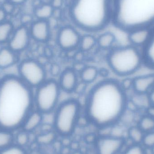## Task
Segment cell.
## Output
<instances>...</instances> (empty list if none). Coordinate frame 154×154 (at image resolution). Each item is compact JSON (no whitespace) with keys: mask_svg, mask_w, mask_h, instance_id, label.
Masks as SVG:
<instances>
[{"mask_svg":"<svg viewBox=\"0 0 154 154\" xmlns=\"http://www.w3.org/2000/svg\"><path fill=\"white\" fill-rule=\"evenodd\" d=\"M128 106V98L120 82L106 79L92 87L88 94L84 112L89 121L99 127H110L122 119Z\"/></svg>","mask_w":154,"mask_h":154,"instance_id":"cell-1","label":"cell"},{"mask_svg":"<svg viewBox=\"0 0 154 154\" xmlns=\"http://www.w3.org/2000/svg\"><path fill=\"white\" fill-rule=\"evenodd\" d=\"M34 92L19 76L6 75L0 81V129L21 128L34 109Z\"/></svg>","mask_w":154,"mask_h":154,"instance_id":"cell-2","label":"cell"},{"mask_svg":"<svg viewBox=\"0 0 154 154\" xmlns=\"http://www.w3.org/2000/svg\"><path fill=\"white\" fill-rule=\"evenodd\" d=\"M113 0H73L70 18L79 29L96 32L106 28L112 20Z\"/></svg>","mask_w":154,"mask_h":154,"instance_id":"cell-3","label":"cell"},{"mask_svg":"<svg viewBox=\"0 0 154 154\" xmlns=\"http://www.w3.org/2000/svg\"><path fill=\"white\" fill-rule=\"evenodd\" d=\"M112 21L126 32L154 25V0H113Z\"/></svg>","mask_w":154,"mask_h":154,"instance_id":"cell-4","label":"cell"},{"mask_svg":"<svg viewBox=\"0 0 154 154\" xmlns=\"http://www.w3.org/2000/svg\"><path fill=\"white\" fill-rule=\"evenodd\" d=\"M106 60L112 72L121 77L133 75L143 64L142 51L131 45L114 47L108 53Z\"/></svg>","mask_w":154,"mask_h":154,"instance_id":"cell-5","label":"cell"},{"mask_svg":"<svg viewBox=\"0 0 154 154\" xmlns=\"http://www.w3.org/2000/svg\"><path fill=\"white\" fill-rule=\"evenodd\" d=\"M53 125L60 134L68 136L74 132L81 111V106L76 100L63 101L55 109Z\"/></svg>","mask_w":154,"mask_h":154,"instance_id":"cell-6","label":"cell"},{"mask_svg":"<svg viewBox=\"0 0 154 154\" xmlns=\"http://www.w3.org/2000/svg\"><path fill=\"white\" fill-rule=\"evenodd\" d=\"M61 91L58 81L54 79H47L36 88L34 107L43 115L54 112L58 106Z\"/></svg>","mask_w":154,"mask_h":154,"instance_id":"cell-7","label":"cell"},{"mask_svg":"<svg viewBox=\"0 0 154 154\" xmlns=\"http://www.w3.org/2000/svg\"><path fill=\"white\" fill-rule=\"evenodd\" d=\"M19 76L31 88H37L47 79V72L43 65L33 59H25L19 63Z\"/></svg>","mask_w":154,"mask_h":154,"instance_id":"cell-8","label":"cell"},{"mask_svg":"<svg viewBox=\"0 0 154 154\" xmlns=\"http://www.w3.org/2000/svg\"><path fill=\"white\" fill-rule=\"evenodd\" d=\"M81 38V36L74 27L65 26L59 30L57 42L62 50L70 51L79 48Z\"/></svg>","mask_w":154,"mask_h":154,"instance_id":"cell-9","label":"cell"},{"mask_svg":"<svg viewBox=\"0 0 154 154\" xmlns=\"http://www.w3.org/2000/svg\"><path fill=\"white\" fill-rule=\"evenodd\" d=\"M31 39L29 26L21 24L15 28L7 46L19 54L27 49Z\"/></svg>","mask_w":154,"mask_h":154,"instance_id":"cell-10","label":"cell"},{"mask_svg":"<svg viewBox=\"0 0 154 154\" xmlns=\"http://www.w3.org/2000/svg\"><path fill=\"white\" fill-rule=\"evenodd\" d=\"M125 144V139L122 137L111 135L102 137L98 142V154H118Z\"/></svg>","mask_w":154,"mask_h":154,"instance_id":"cell-11","label":"cell"},{"mask_svg":"<svg viewBox=\"0 0 154 154\" xmlns=\"http://www.w3.org/2000/svg\"><path fill=\"white\" fill-rule=\"evenodd\" d=\"M29 28L32 39L41 43L47 42L49 39L51 27L48 20H34Z\"/></svg>","mask_w":154,"mask_h":154,"instance_id":"cell-12","label":"cell"},{"mask_svg":"<svg viewBox=\"0 0 154 154\" xmlns=\"http://www.w3.org/2000/svg\"><path fill=\"white\" fill-rule=\"evenodd\" d=\"M58 82L61 91L67 93L75 91L79 83L77 72L73 69H66L60 73Z\"/></svg>","mask_w":154,"mask_h":154,"instance_id":"cell-13","label":"cell"},{"mask_svg":"<svg viewBox=\"0 0 154 154\" xmlns=\"http://www.w3.org/2000/svg\"><path fill=\"white\" fill-rule=\"evenodd\" d=\"M152 27H142L130 31L128 38L130 45L137 48H143L149 41L152 34Z\"/></svg>","mask_w":154,"mask_h":154,"instance_id":"cell-14","label":"cell"},{"mask_svg":"<svg viewBox=\"0 0 154 154\" xmlns=\"http://www.w3.org/2000/svg\"><path fill=\"white\" fill-rule=\"evenodd\" d=\"M154 87V74L136 77L132 79L133 90L137 95H147Z\"/></svg>","mask_w":154,"mask_h":154,"instance_id":"cell-15","label":"cell"},{"mask_svg":"<svg viewBox=\"0 0 154 154\" xmlns=\"http://www.w3.org/2000/svg\"><path fill=\"white\" fill-rule=\"evenodd\" d=\"M19 54L6 46L0 48V69L9 68L19 62Z\"/></svg>","mask_w":154,"mask_h":154,"instance_id":"cell-16","label":"cell"},{"mask_svg":"<svg viewBox=\"0 0 154 154\" xmlns=\"http://www.w3.org/2000/svg\"><path fill=\"white\" fill-rule=\"evenodd\" d=\"M43 119V114L37 109H33L26 118L21 128L28 133L32 132L41 125Z\"/></svg>","mask_w":154,"mask_h":154,"instance_id":"cell-17","label":"cell"},{"mask_svg":"<svg viewBox=\"0 0 154 154\" xmlns=\"http://www.w3.org/2000/svg\"><path fill=\"white\" fill-rule=\"evenodd\" d=\"M143 64L148 68L154 69V25L149 41L142 50Z\"/></svg>","mask_w":154,"mask_h":154,"instance_id":"cell-18","label":"cell"},{"mask_svg":"<svg viewBox=\"0 0 154 154\" xmlns=\"http://www.w3.org/2000/svg\"><path fill=\"white\" fill-rule=\"evenodd\" d=\"M54 9L50 3H43L34 9V17L36 20H48L53 16Z\"/></svg>","mask_w":154,"mask_h":154,"instance_id":"cell-19","label":"cell"},{"mask_svg":"<svg viewBox=\"0 0 154 154\" xmlns=\"http://www.w3.org/2000/svg\"><path fill=\"white\" fill-rule=\"evenodd\" d=\"M15 28L12 22L8 20L0 23V45L7 44Z\"/></svg>","mask_w":154,"mask_h":154,"instance_id":"cell-20","label":"cell"},{"mask_svg":"<svg viewBox=\"0 0 154 154\" xmlns=\"http://www.w3.org/2000/svg\"><path fill=\"white\" fill-rule=\"evenodd\" d=\"M97 39V45L100 48L109 51L114 48L116 40V36L111 32L102 33Z\"/></svg>","mask_w":154,"mask_h":154,"instance_id":"cell-21","label":"cell"},{"mask_svg":"<svg viewBox=\"0 0 154 154\" xmlns=\"http://www.w3.org/2000/svg\"><path fill=\"white\" fill-rule=\"evenodd\" d=\"M99 74V70L94 66H88L83 68L80 73L82 82L85 84L92 83L96 80Z\"/></svg>","mask_w":154,"mask_h":154,"instance_id":"cell-22","label":"cell"},{"mask_svg":"<svg viewBox=\"0 0 154 154\" xmlns=\"http://www.w3.org/2000/svg\"><path fill=\"white\" fill-rule=\"evenodd\" d=\"M97 45V39L93 35L87 34L81 36L79 48L83 52H88Z\"/></svg>","mask_w":154,"mask_h":154,"instance_id":"cell-23","label":"cell"},{"mask_svg":"<svg viewBox=\"0 0 154 154\" xmlns=\"http://www.w3.org/2000/svg\"><path fill=\"white\" fill-rule=\"evenodd\" d=\"M127 134L129 139L133 143L142 144L145 134L138 126L130 127L128 130Z\"/></svg>","mask_w":154,"mask_h":154,"instance_id":"cell-24","label":"cell"},{"mask_svg":"<svg viewBox=\"0 0 154 154\" xmlns=\"http://www.w3.org/2000/svg\"><path fill=\"white\" fill-rule=\"evenodd\" d=\"M14 141L12 131L0 129V150L13 144Z\"/></svg>","mask_w":154,"mask_h":154,"instance_id":"cell-25","label":"cell"},{"mask_svg":"<svg viewBox=\"0 0 154 154\" xmlns=\"http://www.w3.org/2000/svg\"><path fill=\"white\" fill-rule=\"evenodd\" d=\"M137 126L144 134L153 131L154 118L146 114L140 119Z\"/></svg>","mask_w":154,"mask_h":154,"instance_id":"cell-26","label":"cell"},{"mask_svg":"<svg viewBox=\"0 0 154 154\" xmlns=\"http://www.w3.org/2000/svg\"><path fill=\"white\" fill-rule=\"evenodd\" d=\"M0 154H27L23 147L17 145H12L0 150Z\"/></svg>","mask_w":154,"mask_h":154,"instance_id":"cell-27","label":"cell"},{"mask_svg":"<svg viewBox=\"0 0 154 154\" xmlns=\"http://www.w3.org/2000/svg\"><path fill=\"white\" fill-rule=\"evenodd\" d=\"M28 132L22 131L18 133L14 138L16 144L21 147H23L28 144L29 142V136Z\"/></svg>","mask_w":154,"mask_h":154,"instance_id":"cell-28","label":"cell"},{"mask_svg":"<svg viewBox=\"0 0 154 154\" xmlns=\"http://www.w3.org/2000/svg\"><path fill=\"white\" fill-rule=\"evenodd\" d=\"M123 154H146L145 149L141 144L133 143L126 148Z\"/></svg>","mask_w":154,"mask_h":154,"instance_id":"cell-29","label":"cell"},{"mask_svg":"<svg viewBox=\"0 0 154 154\" xmlns=\"http://www.w3.org/2000/svg\"><path fill=\"white\" fill-rule=\"evenodd\" d=\"M55 137V134L53 132H48L39 136L37 138V141L41 144H49L54 141Z\"/></svg>","mask_w":154,"mask_h":154,"instance_id":"cell-30","label":"cell"},{"mask_svg":"<svg viewBox=\"0 0 154 154\" xmlns=\"http://www.w3.org/2000/svg\"><path fill=\"white\" fill-rule=\"evenodd\" d=\"M142 144L145 148L154 147V131L144 134Z\"/></svg>","mask_w":154,"mask_h":154,"instance_id":"cell-31","label":"cell"},{"mask_svg":"<svg viewBox=\"0 0 154 154\" xmlns=\"http://www.w3.org/2000/svg\"><path fill=\"white\" fill-rule=\"evenodd\" d=\"M34 20L32 15L25 14L21 17V24L29 26Z\"/></svg>","mask_w":154,"mask_h":154,"instance_id":"cell-32","label":"cell"},{"mask_svg":"<svg viewBox=\"0 0 154 154\" xmlns=\"http://www.w3.org/2000/svg\"><path fill=\"white\" fill-rule=\"evenodd\" d=\"M8 14L2 6H0V23L8 20Z\"/></svg>","mask_w":154,"mask_h":154,"instance_id":"cell-33","label":"cell"},{"mask_svg":"<svg viewBox=\"0 0 154 154\" xmlns=\"http://www.w3.org/2000/svg\"><path fill=\"white\" fill-rule=\"evenodd\" d=\"M123 88L126 91V90L132 88V79H125L122 83H120Z\"/></svg>","mask_w":154,"mask_h":154,"instance_id":"cell-34","label":"cell"},{"mask_svg":"<svg viewBox=\"0 0 154 154\" xmlns=\"http://www.w3.org/2000/svg\"><path fill=\"white\" fill-rule=\"evenodd\" d=\"M51 4L54 9H60L63 4V0H51Z\"/></svg>","mask_w":154,"mask_h":154,"instance_id":"cell-35","label":"cell"},{"mask_svg":"<svg viewBox=\"0 0 154 154\" xmlns=\"http://www.w3.org/2000/svg\"><path fill=\"white\" fill-rule=\"evenodd\" d=\"M149 106H154V87L147 94Z\"/></svg>","mask_w":154,"mask_h":154,"instance_id":"cell-36","label":"cell"},{"mask_svg":"<svg viewBox=\"0 0 154 154\" xmlns=\"http://www.w3.org/2000/svg\"><path fill=\"white\" fill-rule=\"evenodd\" d=\"M6 2L15 6H20L24 4L27 0H6Z\"/></svg>","mask_w":154,"mask_h":154,"instance_id":"cell-37","label":"cell"},{"mask_svg":"<svg viewBox=\"0 0 154 154\" xmlns=\"http://www.w3.org/2000/svg\"><path fill=\"white\" fill-rule=\"evenodd\" d=\"M154 118V106H149L147 107V114Z\"/></svg>","mask_w":154,"mask_h":154,"instance_id":"cell-38","label":"cell"},{"mask_svg":"<svg viewBox=\"0 0 154 154\" xmlns=\"http://www.w3.org/2000/svg\"><path fill=\"white\" fill-rule=\"evenodd\" d=\"M71 154H82L81 153L79 152H75L72 153H71Z\"/></svg>","mask_w":154,"mask_h":154,"instance_id":"cell-39","label":"cell"},{"mask_svg":"<svg viewBox=\"0 0 154 154\" xmlns=\"http://www.w3.org/2000/svg\"><path fill=\"white\" fill-rule=\"evenodd\" d=\"M152 152L153 154H154V147L152 148Z\"/></svg>","mask_w":154,"mask_h":154,"instance_id":"cell-40","label":"cell"},{"mask_svg":"<svg viewBox=\"0 0 154 154\" xmlns=\"http://www.w3.org/2000/svg\"><path fill=\"white\" fill-rule=\"evenodd\" d=\"M1 78H0V81H1Z\"/></svg>","mask_w":154,"mask_h":154,"instance_id":"cell-41","label":"cell"}]
</instances>
